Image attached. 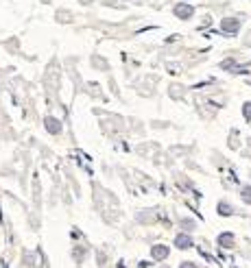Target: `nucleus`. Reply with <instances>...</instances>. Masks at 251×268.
Listing matches in <instances>:
<instances>
[{"mask_svg":"<svg viewBox=\"0 0 251 268\" xmlns=\"http://www.w3.org/2000/svg\"><path fill=\"white\" fill-rule=\"evenodd\" d=\"M221 31L227 33V35H236L240 31V20L238 18H225L221 22Z\"/></svg>","mask_w":251,"mask_h":268,"instance_id":"1","label":"nucleus"},{"mask_svg":"<svg viewBox=\"0 0 251 268\" xmlns=\"http://www.w3.org/2000/svg\"><path fill=\"white\" fill-rule=\"evenodd\" d=\"M193 235L188 233H177L175 235V248H179V251H186V248H193Z\"/></svg>","mask_w":251,"mask_h":268,"instance_id":"2","label":"nucleus"},{"mask_svg":"<svg viewBox=\"0 0 251 268\" xmlns=\"http://www.w3.org/2000/svg\"><path fill=\"white\" fill-rule=\"evenodd\" d=\"M170 255V248L166 244H155L153 248H151V257L157 259V261H162V259H166Z\"/></svg>","mask_w":251,"mask_h":268,"instance_id":"3","label":"nucleus"},{"mask_svg":"<svg viewBox=\"0 0 251 268\" xmlns=\"http://www.w3.org/2000/svg\"><path fill=\"white\" fill-rule=\"evenodd\" d=\"M193 13H195L193 5H177V7H175V16L179 18V20H188V18H193Z\"/></svg>","mask_w":251,"mask_h":268,"instance_id":"4","label":"nucleus"},{"mask_svg":"<svg viewBox=\"0 0 251 268\" xmlns=\"http://www.w3.org/2000/svg\"><path fill=\"white\" fill-rule=\"evenodd\" d=\"M46 131L52 135H57V133H61V122L57 120V118H46Z\"/></svg>","mask_w":251,"mask_h":268,"instance_id":"5","label":"nucleus"},{"mask_svg":"<svg viewBox=\"0 0 251 268\" xmlns=\"http://www.w3.org/2000/svg\"><path fill=\"white\" fill-rule=\"evenodd\" d=\"M219 244L223 246V248H234V233H221L219 235Z\"/></svg>","mask_w":251,"mask_h":268,"instance_id":"6","label":"nucleus"},{"mask_svg":"<svg viewBox=\"0 0 251 268\" xmlns=\"http://www.w3.org/2000/svg\"><path fill=\"white\" fill-rule=\"evenodd\" d=\"M216 212L221 216H234V205H229L227 201H221L219 205H216Z\"/></svg>","mask_w":251,"mask_h":268,"instance_id":"7","label":"nucleus"},{"mask_svg":"<svg viewBox=\"0 0 251 268\" xmlns=\"http://www.w3.org/2000/svg\"><path fill=\"white\" fill-rule=\"evenodd\" d=\"M240 199L247 203V205H251V186H245L240 190Z\"/></svg>","mask_w":251,"mask_h":268,"instance_id":"8","label":"nucleus"},{"mask_svg":"<svg viewBox=\"0 0 251 268\" xmlns=\"http://www.w3.org/2000/svg\"><path fill=\"white\" fill-rule=\"evenodd\" d=\"M197 227V222L193 218H181V229H186V231H193Z\"/></svg>","mask_w":251,"mask_h":268,"instance_id":"9","label":"nucleus"},{"mask_svg":"<svg viewBox=\"0 0 251 268\" xmlns=\"http://www.w3.org/2000/svg\"><path fill=\"white\" fill-rule=\"evenodd\" d=\"M242 116H245V120L251 122V103H245V105H242Z\"/></svg>","mask_w":251,"mask_h":268,"instance_id":"10","label":"nucleus"},{"mask_svg":"<svg viewBox=\"0 0 251 268\" xmlns=\"http://www.w3.org/2000/svg\"><path fill=\"white\" fill-rule=\"evenodd\" d=\"M221 68H223V70H234V68H236V61H234V59H227V61L221 63Z\"/></svg>","mask_w":251,"mask_h":268,"instance_id":"11","label":"nucleus"},{"mask_svg":"<svg viewBox=\"0 0 251 268\" xmlns=\"http://www.w3.org/2000/svg\"><path fill=\"white\" fill-rule=\"evenodd\" d=\"M179 268H197V264H195V261H183Z\"/></svg>","mask_w":251,"mask_h":268,"instance_id":"12","label":"nucleus"},{"mask_svg":"<svg viewBox=\"0 0 251 268\" xmlns=\"http://www.w3.org/2000/svg\"><path fill=\"white\" fill-rule=\"evenodd\" d=\"M232 268H238V266H232Z\"/></svg>","mask_w":251,"mask_h":268,"instance_id":"13","label":"nucleus"},{"mask_svg":"<svg viewBox=\"0 0 251 268\" xmlns=\"http://www.w3.org/2000/svg\"><path fill=\"white\" fill-rule=\"evenodd\" d=\"M164 268H168V266H164Z\"/></svg>","mask_w":251,"mask_h":268,"instance_id":"14","label":"nucleus"}]
</instances>
